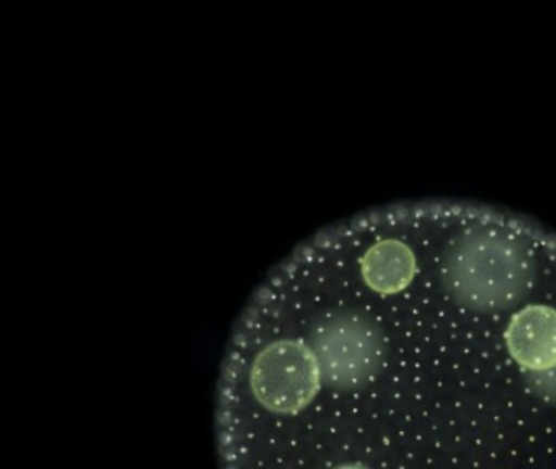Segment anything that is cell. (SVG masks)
Returning <instances> with one entry per match:
<instances>
[{"mask_svg": "<svg viewBox=\"0 0 556 469\" xmlns=\"http://www.w3.org/2000/svg\"><path fill=\"white\" fill-rule=\"evenodd\" d=\"M220 469H556V237L383 207L276 264L233 326Z\"/></svg>", "mask_w": 556, "mask_h": 469, "instance_id": "1", "label": "cell"}]
</instances>
